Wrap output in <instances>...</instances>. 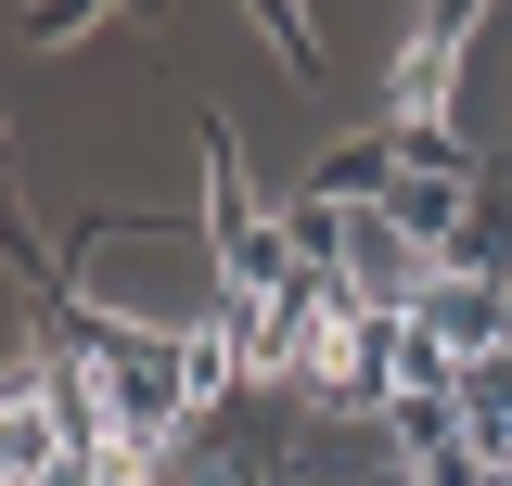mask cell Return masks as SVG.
<instances>
[{
  "mask_svg": "<svg viewBox=\"0 0 512 486\" xmlns=\"http://www.w3.org/2000/svg\"><path fill=\"white\" fill-rule=\"evenodd\" d=\"M77 384H90V435H116V448H180V423L205 410L192 333H154V320H90Z\"/></svg>",
  "mask_w": 512,
  "mask_h": 486,
  "instance_id": "obj_1",
  "label": "cell"
},
{
  "mask_svg": "<svg viewBox=\"0 0 512 486\" xmlns=\"http://www.w3.org/2000/svg\"><path fill=\"white\" fill-rule=\"evenodd\" d=\"M333 295H346V307H372V320H410V307L436 295V256L397 231L384 205H346V256H333Z\"/></svg>",
  "mask_w": 512,
  "mask_h": 486,
  "instance_id": "obj_2",
  "label": "cell"
},
{
  "mask_svg": "<svg viewBox=\"0 0 512 486\" xmlns=\"http://www.w3.org/2000/svg\"><path fill=\"white\" fill-rule=\"evenodd\" d=\"M0 474H13V486L90 474V435H77V410H64V384L39 359H13V397H0Z\"/></svg>",
  "mask_w": 512,
  "mask_h": 486,
  "instance_id": "obj_3",
  "label": "cell"
},
{
  "mask_svg": "<svg viewBox=\"0 0 512 486\" xmlns=\"http://www.w3.org/2000/svg\"><path fill=\"white\" fill-rule=\"evenodd\" d=\"M461 39H474V13H423V26H410V52H397V77H384L397 141H448V64H461Z\"/></svg>",
  "mask_w": 512,
  "mask_h": 486,
  "instance_id": "obj_4",
  "label": "cell"
},
{
  "mask_svg": "<svg viewBox=\"0 0 512 486\" xmlns=\"http://www.w3.org/2000/svg\"><path fill=\"white\" fill-rule=\"evenodd\" d=\"M52 486H90V474H52Z\"/></svg>",
  "mask_w": 512,
  "mask_h": 486,
  "instance_id": "obj_5",
  "label": "cell"
}]
</instances>
